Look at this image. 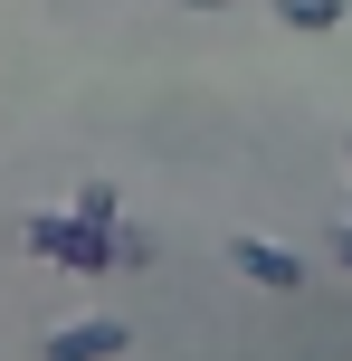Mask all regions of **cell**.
I'll return each instance as SVG.
<instances>
[{
    "instance_id": "obj_2",
    "label": "cell",
    "mask_w": 352,
    "mask_h": 361,
    "mask_svg": "<svg viewBox=\"0 0 352 361\" xmlns=\"http://www.w3.org/2000/svg\"><path fill=\"white\" fill-rule=\"evenodd\" d=\"M229 267H248L257 286H305V267H296V257H277L267 238H229Z\"/></svg>"
},
{
    "instance_id": "obj_1",
    "label": "cell",
    "mask_w": 352,
    "mask_h": 361,
    "mask_svg": "<svg viewBox=\"0 0 352 361\" xmlns=\"http://www.w3.org/2000/svg\"><path fill=\"white\" fill-rule=\"evenodd\" d=\"M95 228H105V219H38L29 238H38V257H57V267H105L114 247H105Z\"/></svg>"
},
{
    "instance_id": "obj_4",
    "label": "cell",
    "mask_w": 352,
    "mask_h": 361,
    "mask_svg": "<svg viewBox=\"0 0 352 361\" xmlns=\"http://www.w3.org/2000/svg\"><path fill=\"white\" fill-rule=\"evenodd\" d=\"M343 257H352V228H343Z\"/></svg>"
},
{
    "instance_id": "obj_3",
    "label": "cell",
    "mask_w": 352,
    "mask_h": 361,
    "mask_svg": "<svg viewBox=\"0 0 352 361\" xmlns=\"http://www.w3.org/2000/svg\"><path fill=\"white\" fill-rule=\"evenodd\" d=\"M277 19H296V29H334L343 10H334V0H277Z\"/></svg>"
}]
</instances>
